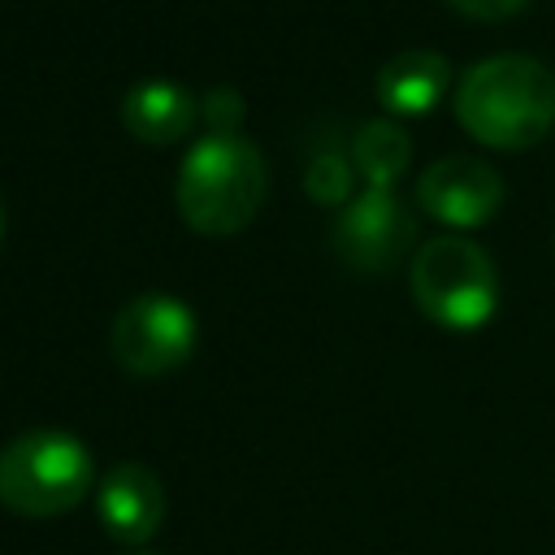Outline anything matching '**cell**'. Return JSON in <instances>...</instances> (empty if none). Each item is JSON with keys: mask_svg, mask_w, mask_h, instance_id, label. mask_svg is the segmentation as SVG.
Listing matches in <instances>:
<instances>
[{"mask_svg": "<svg viewBox=\"0 0 555 555\" xmlns=\"http://www.w3.org/2000/svg\"><path fill=\"white\" fill-rule=\"evenodd\" d=\"M455 117L486 147H533L555 126V74L538 56L494 52L455 82Z\"/></svg>", "mask_w": 555, "mask_h": 555, "instance_id": "cell-1", "label": "cell"}, {"mask_svg": "<svg viewBox=\"0 0 555 555\" xmlns=\"http://www.w3.org/2000/svg\"><path fill=\"white\" fill-rule=\"evenodd\" d=\"M269 191L264 156L243 134H204L178 169L173 199L191 230L199 234H238L251 225Z\"/></svg>", "mask_w": 555, "mask_h": 555, "instance_id": "cell-2", "label": "cell"}, {"mask_svg": "<svg viewBox=\"0 0 555 555\" xmlns=\"http://www.w3.org/2000/svg\"><path fill=\"white\" fill-rule=\"evenodd\" d=\"M95 486V464L69 429H26L0 447V507L48 520L74 512Z\"/></svg>", "mask_w": 555, "mask_h": 555, "instance_id": "cell-3", "label": "cell"}, {"mask_svg": "<svg viewBox=\"0 0 555 555\" xmlns=\"http://www.w3.org/2000/svg\"><path fill=\"white\" fill-rule=\"evenodd\" d=\"M412 299L442 330H481L499 308V273L486 247L464 234L425 238L412 256Z\"/></svg>", "mask_w": 555, "mask_h": 555, "instance_id": "cell-4", "label": "cell"}, {"mask_svg": "<svg viewBox=\"0 0 555 555\" xmlns=\"http://www.w3.org/2000/svg\"><path fill=\"white\" fill-rule=\"evenodd\" d=\"M195 338H199L195 312L178 295H160V291L134 295L130 304H121L108 330L113 360L130 377H165L182 369L195 351Z\"/></svg>", "mask_w": 555, "mask_h": 555, "instance_id": "cell-5", "label": "cell"}, {"mask_svg": "<svg viewBox=\"0 0 555 555\" xmlns=\"http://www.w3.org/2000/svg\"><path fill=\"white\" fill-rule=\"evenodd\" d=\"M330 238L343 264L360 273H386L416 243V217L395 195V186H364L347 208H338Z\"/></svg>", "mask_w": 555, "mask_h": 555, "instance_id": "cell-6", "label": "cell"}, {"mask_svg": "<svg viewBox=\"0 0 555 555\" xmlns=\"http://www.w3.org/2000/svg\"><path fill=\"white\" fill-rule=\"evenodd\" d=\"M416 204L455 230H473L486 225L499 208H503V178L494 173V165H486L481 156L468 152H451L442 160H434L421 182H416Z\"/></svg>", "mask_w": 555, "mask_h": 555, "instance_id": "cell-7", "label": "cell"}, {"mask_svg": "<svg viewBox=\"0 0 555 555\" xmlns=\"http://www.w3.org/2000/svg\"><path fill=\"white\" fill-rule=\"evenodd\" d=\"M95 516L121 546H143L165 520V486L147 464L121 460L95 486Z\"/></svg>", "mask_w": 555, "mask_h": 555, "instance_id": "cell-8", "label": "cell"}, {"mask_svg": "<svg viewBox=\"0 0 555 555\" xmlns=\"http://www.w3.org/2000/svg\"><path fill=\"white\" fill-rule=\"evenodd\" d=\"M195 117H199V100L178 87V82H165V78H147V82H134L121 100V121L126 130L139 139V143H152V147H165V143H178L195 130Z\"/></svg>", "mask_w": 555, "mask_h": 555, "instance_id": "cell-9", "label": "cell"}, {"mask_svg": "<svg viewBox=\"0 0 555 555\" xmlns=\"http://www.w3.org/2000/svg\"><path fill=\"white\" fill-rule=\"evenodd\" d=\"M451 87V61L442 52H429V48H408V52H395L382 69H377V100L399 113V117H421L429 113Z\"/></svg>", "mask_w": 555, "mask_h": 555, "instance_id": "cell-10", "label": "cell"}, {"mask_svg": "<svg viewBox=\"0 0 555 555\" xmlns=\"http://www.w3.org/2000/svg\"><path fill=\"white\" fill-rule=\"evenodd\" d=\"M408 160H412V139L403 134V126L386 117L364 121L351 139V165L369 186H395Z\"/></svg>", "mask_w": 555, "mask_h": 555, "instance_id": "cell-11", "label": "cell"}, {"mask_svg": "<svg viewBox=\"0 0 555 555\" xmlns=\"http://www.w3.org/2000/svg\"><path fill=\"white\" fill-rule=\"evenodd\" d=\"M351 173H356V165H351L347 156H338V152H317V156L308 160V169H304V191H308L317 204H325V208H347V204H351Z\"/></svg>", "mask_w": 555, "mask_h": 555, "instance_id": "cell-12", "label": "cell"}, {"mask_svg": "<svg viewBox=\"0 0 555 555\" xmlns=\"http://www.w3.org/2000/svg\"><path fill=\"white\" fill-rule=\"evenodd\" d=\"M199 113L208 117L212 134H238L247 104H243V95H238L234 87H212V91L199 100Z\"/></svg>", "mask_w": 555, "mask_h": 555, "instance_id": "cell-13", "label": "cell"}, {"mask_svg": "<svg viewBox=\"0 0 555 555\" xmlns=\"http://www.w3.org/2000/svg\"><path fill=\"white\" fill-rule=\"evenodd\" d=\"M447 4L468 17H481V22H503V17H516L529 0H447Z\"/></svg>", "mask_w": 555, "mask_h": 555, "instance_id": "cell-14", "label": "cell"}, {"mask_svg": "<svg viewBox=\"0 0 555 555\" xmlns=\"http://www.w3.org/2000/svg\"><path fill=\"white\" fill-rule=\"evenodd\" d=\"M0 238H4V204H0Z\"/></svg>", "mask_w": 555, "mask_h": 555, "instance_id": "cell-15", "label": "cell"}, {"mask_svg": "<svg viewBox=\"0 0 555 555\" xmlns=\"http://www.w3.org/2000/svg\"><path fill=\"white\" fill-rule=\"evenodd\" d=\"M134 555H152V551H134Z\"/></svg>", "mask_w": 555, "mask_h": 555, "instance_id": "cell-16", "label": "cell"}]
</instances>
